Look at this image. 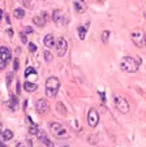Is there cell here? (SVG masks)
<instances>
[{"mask_svg": "<svg viewBox=\"0 0 146 147\" xmlns=\"http://www.w3.org/2000/svg\"><path fill=\"white\" fill-rule=\"evenodd\" d=\"M59 87H60V81L56 77H50L47 78L46 81V95L48 98H54L56 96L59 91Z\"/></svg>", "mask_w": 146, "mask_h": 147, "instance_id": "6da1fadb", "label": "cell"}, {"mask_svg": "<svg viewBox=\"0 0 146 147\" xmlns=\"http://www.w3.org/2000/svg\"><path fill=\"white\" fill-rule=\"evenodd\" d=\"M108 36H110V31L106 30V31H103L102 33V40L105 42V43H107L108 42Z\"/></svg>", "mask_w": 146, "mask_h": 147, "instance_id": "44dd1931", "label": "cell"}, {"mask_svg": "<svg viewBox=\"0 0 146 147\" xmlns=\"http://www.w3.org/2000/svg\"><path fill=\"white\" fill-rule=\"evenodd\" d=\"M8 34H9V36H12V35H13V31H12V30H8Z\"/></svg>", "mask_w": 146, "mask_h": 147, "instance_id": "f546056e", "label": "cell"}, {"mask_svg": "<svg viewBox=\"0 0 146 147\" xmlns=\"http://www.w3.org/2000/svg\"><path fill=\"white\" fill-rule=\"evenodd\" d=\"M35 109L38 112V115L43 116V115H46L50 111V104H48V102L46 99H38L35 103Z\"/></svg>", "mask_w": 146, "mask_h": 147, "instance_id": "8992f818", "label": "cell"}, {"mask_svg": "<svg viewBox=\"0 0 146 147\" xmlns=\"http://www.w3.org/2000/svg\"><path fill=\"white\" fill-rule=\"evenodd\" d=\"M24 3V5H26V7H30V1H22Z\"/></svg>", "mask_w": 146, "mask_h": 147, "instance_id": "f1b7e54d", "label": "cell"}, {"mask_svg": "<svg viewBox=\"0 0 146 147\" xmlns=\"http://www.w3.org/2000/svg\"><path fill=\"white\" fill-rule=\"evenodd\" d=\"M4 68H5V64H4V63H1V61H0V70H3Z\"/></svg>", "mask_w": 146, "mask_h": 147, "instance_id": "83f0119b", "label": "cell"}, {"mask_svg": "<svg viewBox=\"0 0 146 147\" xmlns=\"http://www.w3.org/2000/svg\"><path fill=\"white\" fill-rule=\"evenodd\" d=\"M52 21L55 24H58V25H65V24L68 22V18H67L65 14L61 11L56 9V11L52 12Z\"/></svg>", "mask_w": 146, "mask_h": 147, "instance_id": "ba28073f", "label": "cell"}, {"mask_svg": "<svg viewBox=\"0 0 146 147\" xmlns=\"http://www.w3.org/2000/svg\"><path fill=\"white\" fill-rule=\"evenodd\" d=\"M12 55H11V50L8 47H0V59H1V63L7 64L9 60H11Z\"/></svg>", "mask_w": 146, "mask_h": 147, "instance_id": "30bf717a", "label": "cell"}, {"mask_svg": "<svg viewBox=\"0 0 146 147\" xmlns=\"http://www.w3.org/2000/svg\"><path fill=\"white\" fill-rule=\"evenodd\" d=\"M29 51H30V52H35V51H37V46L34 45V43H29Z\"/></svg>", "mask_w": 146, "mask_h": 147, "instance_id": "603a6c76", "label": "cell"}, {"mask_svg": "<svg viewBox=\"0 0 146 147\" xmlns=\"http://www.w3.org/2000/svg\"><path fill=\"white\" fill-rule=\"evenodd\" d=\"M89 25H86V28H88ZM86 28L84 29L82 26H81V28H78V36H80V39L81 40H84V39L86 38Z\"/></svg>", "mask_w": 146, "mask_h": 147, "instance_id": "ac0fdd59", "label": "cell"}, {"mask_svg": "<svg viewBox=\"0 0 146 147\" xmlns=\"http://www.w3.org/2000/svg\"><path fill=\"white\" fill-rule=\"evenodd\" d=\"M3 18V11H1V9H0V20Z\"/></svg>", "mask_w": 146, "mask_h": 147, "instance_id": "4dcf8cb0", "label": "cell"}, {"mask_svg": "<svg viewBox=\"0 0 146 147\" xmlns=\"http://www.w3.org/2000/svg\"><path fill=\"white\" fill-rule=\"evenodd\" d=\"M61 147H69V146H61Z\"/></svg>", "mask_w": 146, "mask_h": 147, "instance_id": "d6a6232c", "label": "cell"}, {"mask_svg": "<svg viewBox=\"0 0 146 147\" xmlns=\"http://www.w3.org/2000/svg\"><path fill=\"white\" fill-rule=\"evenodd\" d=\"M73 4H75V8H76V11H77L78 13H84V12L86 11V4H85V1H80V0H76V1H73Z\"/></svg>", "mask_w": 146, "mask_h": 147, "instance_id": "5bb4252c", "label": "cell"}, {"mask_svg": "<svg viewBox=\"0 0 146 147\" xmlns=\"http://www.w3.org/2000/svg\"><path fill=\"white\" fill-rule=\"evenodd\" d=\"M38 137H39V139H41V142H42V143H43L46 147H54V143H52V142H51L48 138H47V136L43 133V131H39V133H38Z\"/></svg>", "mask_w": 146, "mask_h": 147, "instance_id": "4fadbf2b", "label": "cell"}, {"mask_svg": "<svg viewBox=\"0 0 146 147\" xmlns=\"http://www.w3.org/2000/svg\"><path fill=\"white\" fill-rule=\"evenodd\" d=\"M130 36H132V40L136 47L143 48L146 46V34L142 30H134L130 34Z\"/></svg>", "mask_w": 146, "mask_h": 147, "instance_id": "277c9868", "label": "cell"}, {"mask_svg": "<svg viewBox=\"0 0 146 147\" xmlns=\"http://www.w3.org/2000/svg\"><path fill=\"white\" fill-rule=\"evenodd\" d=\"M13 16L16 17V18L21 20V18H24V17H25V11H24V9H21V8H17V9H14V11H13Z\"/></svg>", "mask_w": 146, "mask_h": 147, "instance_id": "e0dca14e", "label": "cell"}, {"mask_svg": "<svg viewBox=\"0 0 146 147\" xmlns=\"http://www.w3.org/2000/svg\"><path fill=\"white\" fill-rule=\"evenodd\" d=\"M0 147H5V144H4L3 142H0Z\"/></svg>", "mask_w": 146, "mask_h": 147, "instance_id": "1f68e13d", "label": "cell"}, {"mask_svg": "<svg viewBox=\"0 0 146 147\" xmlns=\"http://www.w3.org/2000/svg\"><path fill=\"white\" fill-rule=\"evenodd\" d=\"M113 104H115L116 109L121 113H128L129 112V103L123 95H115L113 96Z\"/></svg>", "mask_w": 146, "mask_h": 147, "instance_id": "3957f363", "label": "cell"}, {"mask_svg": "<svg viewBox=\"0 0 146 147\" xmlns=\"http://www.w3.org/2000/svg\"><path fill=\"white\" fill-rule=\"evenodd\" d=\"M55 47H56V52H58V56H64L67 52V48H68V43H67V39L63 38V36H60V38H58V40H56L55 43Z\"/></svg>", "mask_w": 146, "mask_h": 147, "instance_id": "5b68a950", "label": "cell"}, {"mask_svg": "<svg viewBox=\"0 0 146 147\" xmlns=\"http://www.w3.org/2000/svg\"><path fill=\"white\" fill-rule=\"evenodd\" d=\"M43 43H44V46L48 48L54 47V46H55V39H54L52 34H47V35L43 38Z\"/></svg>", "mask_w": 146, "mask_h": 147, "instance_id": "7c38bea8", "label": "cell"}, {"mask_svg": "<svg viewBox=\"0 0 146 147\" xmlns=\"http://www.w3.org/2000/svg\"><path fill=\"white\" fill-rule=\"evenodd\" d=\"M46 21H47V14H46V12H42L39 16H35V17L33 18V22L37 26H44Z\"/></svg>", "mask_w": 146, "mask_h": 147, "instance_id": "8fae6325", "label": "cell"}, {"mask_svg": "<svg viewBox=\"0 0 146 147\" xmlns=\"http://www.w3.org/2000/svg\"><path fill=\"white\" fill-rule=\"evenodd\" d=\"M120 68L127 73H134L138 69V61L130 56H125L120 63Z\"/></svg>", "mask_w": 146, "mask_h": 147, "instance_id": "7a4b0ae2", "label": "cell"}, {"mask_svg": "<svg viewBox=\"0 0 146 147\" xmlns=\"http://www.w3.org/2000/svg\"><path fill=\"white\" fill-rule=\"evenodd\" d=\"M13 69H14V70H17V69H18V60H17V59H16V60H14V65H13Z\"/></svg>", "mask_w": 146, "mask_h": 147, "instance_id": "4316f807", "label": "cell"}, {"mask_svg": "<svg viewBox=\"0 0 146 147\" xmlns=\"http://www.w3.org/2000/svg\"><path fill=\"white\" fill-rule=\"evenodd\" d=\"M33 29H31L30 28V26H26V28H25V34H33Z\"/></svg>", "mask_w": 146, "mask_h": 147, "instance_id": "484cf974", "label": "cell"}, {"mask_svg": "<svg viewBox=\"0 0 146 147\" xmlns=\"http://www.w3.org/2000/svg\"><path fill=\"white\" fill-rule=\"evenodd\" d=\"M20 36H21L22 43H26V42H28V39H26V34H25V33H20Z\"/></svg>", "mask_w": 146, "mask_h": 147, "instance_id": "d4e9b609", "label": "cell"}, {"mask_svg": "<svg viewBox=\"0 0 146 147\" xmlns=\"http://www.w3.org/2000/svg\"><path fill=\"white\" fill-rule=\"evenodd\" d=\"M12 137H13V131L9 130V129L0 131V139H3V141H11Z\"/></svg>", "mask_w": 146, "mask_h": 147, "instance_id": "9a60e30c", "label": "cell"}, {"mask_svg": "<svg viewBox=\"0 0 146 147\" xmlns=\"http://www.w3.org/2000/svg\"><path fill=\"white\" fill-rule=\"evenodd\" d=\"M24 89H25V91H28V92H34L37 90V85L34 82L26 81V82L24 83Z\"/></svg>", "mask_w": 146, "mask_h": 147, "instance_id": "2e32d148", "label": "cell"}, {"mask_svg": "<svg viewBox=\"0 0 146 147\" xmlns=\"http://www.w3.org/2000/svg\"><path fill=\"white\" fill-rule=\"evenodd\" d=\"M44 59H46L47 61H51V60H52V55H51L50 51H44Z\"/></svg>", "mask_w": 146, "mask_h": 147, "instance_id": "7402d4cb", "label": "cell"}, {"mask_svg": "<svg viewBox=\"0 0 146 147\" xmlns=\"http://www.w3.org/2000/svg\"><path fill=\"white\" fill-rule=\"evenodd\" d=\"M58 109H59V112H61V113H65V108H64V106L61 103H58Z\"/></svg>", "mask_w": 146, "mask_h": 147, "instance_id": "cb8c5ba5", "label": "cell"}, {"mask_svg": "<svg viewBox=\"0 0 146 147\" xmlns=\"http://www.w3.org/2000/svg\"><path fill=\"white\" fill-rule=\"evenodd\" d=\"M98 122H99V115H98L96 109L90 108L89 109V113H88V124H89V126L95 128L96 125H98Z\"/></svg>", "mask_w": 146, "mask_h": 147, "instance_id": "52a82bcc", "label": "cell"}, {"mask_svg": "<svg viewBox=\"0 0 146 147\" xmlns=\"http://www.w3.org/2000/svg\"><path fill=\"white\" fill-rule=\"evenodd\" d=\"M9 106H11L12 109H17V100L13 95H11V103H9Z\"/></svg>", "mask_w": 146, "mask_h": 147, "instance_id": "d6986e66", "label": "cell"}, {"mask_svg": "<svg viewBox=\"0 0 146 147\" xmlns=\"http://www.w3.org/2000/svg\"><path fill=\"white\" fill-rule=\"evenodd\" d=\"M50 126H51V130H52V133L55 134V136L61 137V136L65 134V129H64V126L61 124H59V122H51Z\"/></svg>", "mask_w": 146, "mask_h": 147, "instance_id": "9c48e42d", "label": "cell"}, {"mask_svg": "<svg viewBox=\"0 0 146 147\" xmlns=\"http://www.w3.org/2000/svg\"><path fill=\"white\" fill-rule=\"evenodd\" d=\"M30 74H35V69L29 67V68H26V70H25V77H29Z\"/></svg>", "mask_w": 146, "mask_h": 147, "instance_id": "ffe728a7", "label": "cell"}]
</instances>
